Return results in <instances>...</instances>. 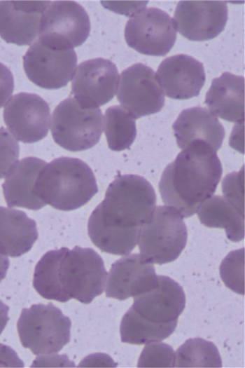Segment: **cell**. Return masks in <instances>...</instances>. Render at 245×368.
Returning <instances> with one entry per match:
<instances>
[{
  "label": "cell",
  "instance_id": "cell-32",
  "mask_svg": "<svg viewBox=\"0 0 245 368\" xmlns=\"http://www.w3.org/2000/svg\"><path fill=\"white\" fill-rule=\"evenodd\" d=\"M23 362L10 347L0 343V367H23Z\"/></svg>",
  "mask_w": 245,
  "mask_h": 368
},
{
  "label": "cell",
  "instance_id": "cell-34",
  "mask_svg": "<svg viewBox=\"0 0 245 368\" xmlns=\"http://www.w3.org/2000/svg\"><path fill=\"white\" fill-rule=\"evenodd\" d=\"M62 356H49V357H36V360L34 362L32 367H45L47 364V366H50V364H61L63 367H66L64 364H67L70 367H74V362L69 361L68 357L65 355L64 358H62Z\"/></svg>",
  "mask_w": 245,
  "mask_h": 368
},
{
  "label": "cell",
  "instance_id": "cell-5",
  "mask_svg": "<svg viewBox=\"0 0 245 368\" xmlns=\"http://www.w3.org/2000/svg\"><path fill=\"white\" fill-rule=\"evenodd\" d=\"M183 217L168 205L155 206L141 225L138 245L142 258L164 264L176 259L186 245L188 232Z\"/></svg>",
  "mask_w": 245,
  "mask_h": 368
},
{
  "label": "cell",
  "instance_id": "cell-9",
  "mask_svg": "<svg viewBox=\"0 0 245 368\" xmlns=\"http://www.w3.org/2000/svg\"><path fill=\"white\" fill-rule=\"evenodd\" d=\"M176 36L174 20L167 13L155 7L144 8L131 15L125 28L128 46L146 55H166L174 46Z\"/></svg>",
  "mask_w": 245,
  "mask_h": 368
},
{
  "label": "cell",
  "instance_id": "cell-16",
  "mask_svg": "<svg viewBox=\"0 0 245 368\" xmlns=\"http://www.w3.org/2000/svg\"><path fill=\"white\" fill-rule=\"evenodd\" d=\"M158 283L153 264L144 260L141 254H127L112 264L106 296L122 301L147 292Z\"/></svg>",
  "mask_w": 245,
  "mask_h": 368
},
{
  "label": "cell",
  "instance_id": "cell-36",
  "mask_svg": "<svg viewBox=\"0 0 245 368\" xmlns=\"http://www.w3.org/2000/svg\"><path fill=\"white\" fill-rule=\"evenodd\" d=\"M8 306L0 300V334L6 327L8 321Z\"/></svg>",
  "mask_w": 245,
  "mask_h": 368
},
{
  "label": "cell",
  "instance_id": "cell-2",
  "mask_svg": "<svg viewBox=\"0 0 245 368\" xmlns=\"http://www.w3.org/2000/svg\"><path fill=\"white\" fill-rule=\"evenodd\" d=\"M107 275L93 249L62 247L47 252L36 264L33 286L46 299L66 302L74 298L88 304L102 294Z\"/></svg>",
  "mask_w": 245,
  "mask_h": 368
},
{
  "label": "cell",
  "instance_id": "cell-13",
  "mask_svg": "<svg viewBox=\"0 0 245 368\" xmlns=\"http://www.w3.org/2000/svg\"><path fill=\"white\" fill-rule=\"evenodd\" d=\"M4 121L16 139L34 143L46 137L50 128L48 104L39 95L20 93L5 106Z\"/></svg>",
  "mask_w": 245,
  "mask_h": 368
},
{
  "label": "cell",
  "instance_id": "cell-18",
  "mask_svg": "<svg viewBox=\"0 0 245 368\" xmlns=\"http://www.w3.org/2000/svg\"><path fill=\"white\" fill-rule=\"evenodd\" d=\"M157 79L164 94L176 100H187L200 95L205 83L202 63L192 56L178 54L162 60Z\"/></svg>",
  "mask_w": 245,
  "mask_h": 368
},
{
  "label": "cell",
  "instance_id": "cell-14",
  "mask_svg": "<svg viewBox=\"0 0 245 368\" xmlns=\"http://www.w3.org/2000/svg\"><path fill=\"white\" fill-rule=\"evenodd\" d=\"M174 18L176 28L183 36L191 41H207L223 31L228 9L224 1H181Z\"/></svg>",
  "mask_w": 245,
  "mask_h": 368
},
{
  "label": "cell",
  "instance_id": "cell-11",
  "mask_svg": "<svg viewBox=\"0 0 245 368\" xmlns=\"http://www.w3.org/2000/svg\"><path fill=\"white\" fill-rule=\"evenodd\" d=\"M23 67L28 79L45 89H58L73 78L77 64L74 49H58L38 39L23 56Z\"/></svg>",
  "mask_w": 245,
  "mask_h": 368
},
{
  "label": "cell",
  "instance_id": "cell-12",
  "mask_svg": "<svg viewBox=\"0 0 245 368\" xmlns=\"http://www.w3.org/2000/svg\"><path fill=\"white\" fill-rule=\"evenodd\" d=\"M72 79L74 98L83 108L94 109L113 98L119 74L113 62L98 57L81 62Z\"/></svg>",
  "mask_w": 245,
  "mask_h": 368
},
{
  "label": "cell",
  "instance_id": "cell-29",
  "mask_svg": "<svg viewBox=\"0 0 245 368\" xmlns=\"http://www.w3.org/2000/svg\"><path fill=\"white\" fill-rule=\"evenodd\" d=\"M17 140L4 127L0 128V179L6 177L18 161Z\"/></svg>",
  "mask_w": 245,
  "mask_h": 368
},
{
  "label": "cell",
  "instance_id": "cell-17",
  "mask_svg": "<svg viewBox=\"0 0 245 368\" xmlns=\"http://www.w3.org/2000/svg\"><path fill=\"white\" fill-rule=\"evenodd\" d=\"M50 1H0V36L18 46L38 36L42 15Z\"/></svg>",
  "mask_w": 245,
  "mask_h": 368
},
{
  "label": "cell",
  "instance_id": "cell-3",
  "mask_svg": "<svg viewBox=\"0 0 245 368\" xmlns=\"http://www.w3.org/2000/svg\"><path fill=\"white\" fill-rule=\"evenodd\" d=\"M222 173L216 151L205 144H191L164 170L159 182L162 201L183 217H191L215 193Z\"/></svg>",
  "mask_w": 245,
  "mask_h": 368
},
{
  "label": "cell",
  "instance_id": "cell-19",
  "mask_svg": "<svg viewBox=\"0 0 245 368\" xmlns=\"http://www.w3.org/2000/svg\"><path fill=\"white\" fill-rule=\"evenodd\" d=\"M172 128L177 145L181 149L193 143H202L217 151L225 137L224 128L218 119L201 107L183 110Z\"/></svg>",
  "mask_w": 245,
  "mask_h": 368
},
{
  "label": "cell",
  "instance_id": "cell-7",
  "mask_svg": "<svg viewBox=\"0 0 245 368\" xmlns=\"http://www.w3.org/2000/svg\"><path fill=\"white\" fill-rule=\"evenodd\" d=\"M104 118L99 108H83L74 97L62 101L52 115L51 134L56 144L71 151L97 144L103 132Z\"/></svg>",
  "mask_w": 245,
  "mask_h": 368
},
{
  "label": "cell",
  "instance_id": "cell-23",
  "mask_svg": "<svg viewBox=\"0 0 245 368\" xmlns=\"http://www.w3.org/2000/svg\"><path fill=\"white\" fill-rule=\"evenodd\" d=\"M200 222L209 228L225 231L228 240L239 242L244 238V213L220 196H212L198 208Z\"/></svg>",
  "mask_w": 245,
  "mask_h": 368
},
{
  "label": "cell",
  "instance_id": "cell-33",
  "mask_svg": "<svg viewBox=\"0 0 245 368\" xmlns=\"http://www.w3.org/2000/svg\"><path fill=\"white\" fill-rule=\"evenodd\" d=\"M148 1H136L132 3V5H118L115 2L111 1H102L103 6L113 12L122 13L127 15L131 14L134 15L139 11L145 8Z\"/></svg>",
  "mask_w": 245,
  "mask_h": 368
},
{
  "label": "cell",
  "instance_id": "cell-37",
  "mask_svg": "<svg viewBox=\"0 0 245 368\" xmlns=\"http://www.w3.org/2000/svg\"><path fill=\"white\" fill-rule=\"evenodd\" d=\"M9 263L8 258L0 253V282L6 277Z\"/></svg>",
  "mask_w": 245,
  "mask_h": 368
},
{
  "label": "cell",
  "instance_id": "cell-8",
  "mask_svg": "<svg viewBox=\"0 0 245 368\" xmlns=\"http://www.w3.org/2000/svg\"><path fill=\"white\" fill-rule=\"evenodd\" d=\"M90 32V18L82 6L74 1H54L42 15L38 40L52 48L73 49L86 41Z\"/></svg>",
  "mask_w": 245,
  "mask_h": 368
},
{
  "label": "cell",
  "instance_id": "cell-25",
  "mask_svg": "<svg viewBox=\"0 0 245 368\" xmlns=\"http://www.w3.org/2000/svg\"><path fill=\"white\" fill-rule=\"evenodd\" d=\"M104 118L108 148L115 151L129 149L136 135L135 119L119 105L108 107Z\"/></svg>",
  "mask_w": 245,
  "mask_h": 368
},
{
  "label": "cell",
  "instance_id": "cell-27",
  "mask_svg": "<svg viewBox=\"0 0 245 368\" xmlns=\"http://www.w3.org/2000/svg\"><path fill=\"white\" fill-rule=\"evenodd\" d=\"M220 275L233 292L244 294V248L230 252L222 261Z\"/></svg>",
  "mask_w": 245,
  "mask_h": 368
},
{
  "label": "cell",
  "instance_id": "cell-20",
  "mask_svg": "<svg viewBox=\"0 0 245 368\" xmlns=\"http://www.w3.org/2000/svg\"><path fill=\"white\" fill-rule=\"evenodd\" d=\"M46 164L45 161L36 157H27L17 162L2 184L8 207L37 210L46 205L35 193L36 179Z\"/></svg>",
  "mask_w": 245,
  "mask_h": 368
},
{
  "label": "cell",
  "instance_id": "cell-31",
  "mask_svg": "<svg viewBox=\"0 0 245 368\" xmlns=\"http://www.w3.org/2000/svg\"><path fill=\"white\" fill-rule=\"evenodd\" d=\"M13 89V76L10 70L0 62V108L8 101Z\"/></svg>",
  "mask_w": 245,
  "mask_h": 368
},
{
  "label": "cell",
  "instance_id": "cell-21",
  "mask_svg": "<svg viewBox=\"0 0 245 368\" xmlns=\"http://www.w3.org/2000/svg\"><path fill=\"white\" fill-rule=\"evenodd\" d=\"M204 104L215 116L232 123L244 122V77L224 72L215 78Z\"/></svg>",
  "mask_w": 245,
  "mask_h": 368
},
{
  "label": "cell",
  "instance_id": "cell-1",
  "mask_svg": "<svg viewBox=\"0 0 245 368\" xmlns=\"http://www.w3.org/2000/svg\"><path fill=\"white\" fill-rule=\"evenodd\" d=\"M156 193L150 182L136 175H119L92 211L88 235L102 252L129 254L138 243L141 225L155 207Z\"/></svg>",
  "mask_w": 245,
  "mask_h": 368
},
{
  "label": "cell",
  "instance_id": "cell-28",
  "mask_svg": "<svg viewBox=\"0 0 245 368\" xmlns=\"http://www.w3.org/2000/svg\"><path fill=\"white\" fill-rule=\"evenodd\" d=\"M175 353L172 347L160 341L146 343L137 364L138 367H174Z\"/></svg>",
  "mask_w": 245,
  "mask_h": 368
},
{
  "label": "cell",
  "instance_id": "cell-6",
  "mask_svg": "<svg viewBox=\"0 0 245 368\" xmlns=\"http://www.w3.org/2000/svg\"><path fill=\"white\" fill-rule=\"evenodd\" d=\"M17 328L22 345L35 355L57 353L70 340L71 320L52 303L23 308Z\"/></svg>",
  "mask_w": 245,
  "mask_h": 368
},
{
  "label": "cell",
  "instance_id": "cell-26",
  "mask_svg": "<svg viewBox=\"0 0 245 368\" xmlns=\"http://www.w3.org/2000/svg\"><path fill=\"white\" fill-rule=\"evenodd\" d=\"M174 367H222L217 347L202 338L189 339L175 353Z\"/></svg>",
  "mask_w": 245,
  "mask_h": 368
},
{
  "label": "cell",
  "instance_id": "cell-15",
  "mask_svg": "<svg viewBox=\"0 0 245 368\" xmlns=\"http://www.w3.org/2000/svg\"><path fill=\"white\" fill-rule=\"evenodd\" d=\"M153 289L134 297L131 308L141 318L157 324L178 322L186 306L182 287L171 278L158 275Z\"/></svg>",
  "mask_w": 245,
  "mask_h": 368
},
{
  "label": "cell",
  "instance_id": "cell-24",
  "mask_svg": "<svg viewBox=\"0 0 245 368\" xmlns=\"http://www.w3.org/2000/svg\"><path fill=\"white\" fill-rule=\"evenodd\" d=\"M177 322L153 323L141 318L130 308L120 322L121 341L136 345L161 341L174 332Z\"/></svg>",
  "mask_w": 245,
  "mask_h": 368
},
{
  "label": "cell",
  "instance_id": "cell-4",
  "mask_svg": "<svg viewBox=\"0 0 245 368\" xmlns=\"http://www.w3.org/2000/svg\"><path fill=\"white\" fill-rule=\"evenodd\" d=\"M98 187L92 169L80 159L60 157L43 168L35 184V193L55 209L70 211L85 205Z\"/></svg>",
  "mask_w": 245,
  "mask_h": 368
},
{
  "label": "cell",
  "instance_id": "cell-22",
  "mask_svg": "<svg viewBox=\"0 0 245 368\" xmlns=\"http://www.w3.org/2000/svg\"><path fill=\"white\" fill-rule=\"evenodd\" d=\"M38 238L36 222L21 210L0 206V253L11 257L29 252Z\"/></svg>",
  "mask_w": 245,
  "mask_h": 368
},
{
  "label": "cell",
  "instance_id": "cell-10",
  "mask_svg": "<svg viewBox=\"0 0 245 368\" xmlns=\"http://www.w3.org/2000/svg\"><path fill=\"white\" fill-rule=\"evenodd\" d=\"M117 99L134 119L159 112L164 94L154 70L136 63L123 70L119 78Z\"/></svg>",
  "mask_w": 245,
  "mask_h": 368
},
{
  "label": "cell",
  "instance_id": "cell-30",
  "mask_svg": "<svg viewBox=\"0 0 245 368\" xmlns=\"http://www.w3.org/2000/svg\"><path fill=\"white\" fill-rule=\"evenodd\" d=\"M244 167L239 172L227 175L222 181L224 198L244 213Z\"/></svg>",
  "mask_w": 245,
  "mask_h": 368
},
{
  "label": "cell",
  "instance_id": "cell-35",
  "mask_svg": "<svg viewBox=\"0 0 245 368\" xmlns=\"http://www.w3.org/2000/svg\"><path fill=\"white\" fill-rule=\"evenodd\" d=\"M103 354L101 355V357H97V354L92 355L90 357H88L85 358L86 360H88L86 364V366H96V367H115V365L113 364H115L113 360L111 359L110 357H108L106 355H104L103 357H102Z\"/></svg>",
  "mask_w": 245,
  "mask_h": 368
}]
</instances>
